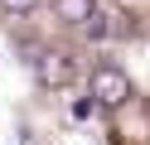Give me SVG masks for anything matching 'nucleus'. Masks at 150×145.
Here are the masks:
<instances>
[{"label":"nucleus","instance_id":"nucleus-1","mask_svg":"<svg viewBox=\"0 0 150 145\" xmlns=\"http://www.w3.org/2000/svg\"><path fill=\"white\" fill-rule=\"evenodd\" d=\"M92 97H97V106L116 111V106L131 102V77L121 73L116 63H97V68H92Z\"/></svg>","mask_w":150,"mask_h":145},{"label":"nucleus","instance_id":"nucleus-2","mask_svg":"<svg viewBox=\"0 0 150 145\" xmlns=\"http://www.w3.org/2000/svg\"><path fill=\"white\" fill-rule=\"evenodd\" d=\"M39 77H44V82H53V87H63V82L73 77L68 53H44V58H39Z\"/></svg>","mask_w":150,"mask_h":145},{"label":"nucleus","instance_id":"nucleus-3","mask_svg":"<svg viewBox=\"0 0 150 145\" xmlns=\"http://www.w3.org/2000/svg\"><path fill=\"white\" fill-rule=\"evenodd\" d=\"M53 10H58L63 19H73V24H82V19L97 10V0H53Z\"/></svg>","mask_w":150,"mask_h":145},{"label":"nucleus","instance_id":"nucleus-4","mask_svg":"<svg viewBox=\"0 0 150 145\" xmlns=\"http://www.w3.org/2000/svg\"><path fill=\"white\" fill-rule=\"evenodd\" d=\"M82 34H87V39H102V34H107V15H102V10H92V15L82 19Z\"/></svg>","mask_w":150,"mask_h":145},{"label":"nucleus","instance_id":"nucleus-5","mask_svg":"<svg viewBox=\"0 0 150 145\" xmlns=\"http://www.w3.org/2000/svg\"><path fill=\"white\" fill-rule=\"evenodd\" d=\"M34 5H39V0H0V10H5V15H15V19H20V15H29Z\"/></svg>","mask_w":150,"mask_h":145},{"label":"nucleus","instance_id":"nucleus-6","mask_svg":"<svg viewBox=\"0 0 150 145\" xmlns=\"http://www.w3.org/2000/svg\"><path fill=\"white\" fill-rule=\"evenodd\" d=\"M92 102H97V97H92ZM92 102H87V97H82V102H73V116H78V121H82V116H92Z\"/></svg>","mask_w":150,"mask_h":145}]
</instances>
